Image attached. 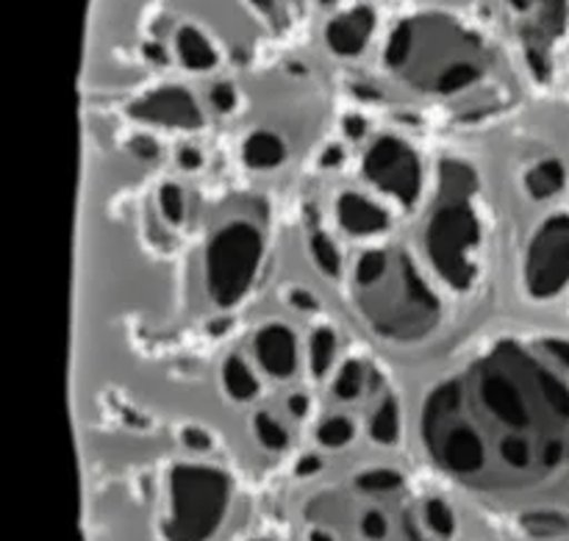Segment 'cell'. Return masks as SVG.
Here are the masks:
<instances>
[{"label": "cell", "mask_w": 569, "mask_h": 541, "mask_svg": "<svg viewBox=\"0 0 569 541\" xmlns=\"http://www.w3.org/2000/svg\"><path fill=\"white\" fill-rule=\"evenodd\" d=\"M561 183H565V170L556 161H542V164L528 172V192L539 200L559 192Z\"/></svg>", "instance_id": "14"}, {"label": "cell", "mask_w": 569, "mask_h": 541, "mask_svg": "<svg viewBox=\"0 0 569 541\" xmlns=\"http://www.w3.org/2000/svg\"><path fill=\"white\" fill-rule=\"evenodd\" d=\"M311 541H333V539H328L326 533H311Z\"/></svg>", "instance_id": "40"}, {"label": "cell", "mask_w": 569, "mask_h": 541, "mask_svg": "<svg viewBox=\"0 0 569 541\" xmlns=\"http://www.w3.org/2000/svg\"><path fill=\"white\" fill-rule=\"evenodd\" d=\"M331 161H333V164H337V161H339V148L328 150V159H326V164H331Z\"/></svg>", "instance_id": "37"}, {"label": "cell", "mask_w": 569, "mask_h": 541, "mask_svg": "<svg viewBox=\"0 0 569 541\" xmlns=\"http://www.w3.org/2000/svg\"><path fill=\"white\" fill-rule=\"evenodd\" d=\"M292 303L303 305V309H315V298H309V294H303V292H295Z\"/></svg>", "instance_id": "34"}, {"label": "cell", "mask_w": 569, "mask_h": 541, "mask_svg": "<svg viewBox=\"0 0 569 541\" xmlns=\"http://www.w3.org/2000/svg\"><path fill=\"white\" fill-rule=\"evenodd\" d=\"M289 409H292L295 417H303L306 414V398H300V394L298 398H292L289 400Z\"/></svg>", "instance_id": "35"}, {"label": "cell", "mask_w": 569, "mask_h": 541, "mask_svg": "<svg viewBox=\"0 0 569 541\" xmlns=\"http://www.w3.org/2000/svg\"><path fill=\"white\" fill-rule=\"evenodd\" d=\"M333 353H337V337H333L328 328H320V331L311 337V370L317 375H326L328 367H331Z\"/></svg>", "instance_id": "17"}, {"label": "cell", "mask_w": 569, "mask_h": 541, "mask_svg": "<svg viewBox=\"0 0 569 541\" xmlns=\"http://www.w3.org/2000/svg\"><path fill=\"white\" fill-rule=\"evenodd\" d=\"M244 161L256 170H270V167L281 164L283 156H287V148H283L281 139L276 133H253V137L244 142Z\"/></svg>", "instance_id": "13"}, {"label": "cell", "mask_w": 569, "mask_h": 541, "mask_svg": "<svg viewBox=\"0 0 569 541\" xmlns=\"http://www.w3.org/2000/svg\"><path fill=\"white\" fill-rule=\"evenodd\" d=\"M569 281V217H550L528 248L526 283L533 298L559 294Z\"/></svg>", "instance_id": "6"}, {"label": "cell", "mask_w": 569, "mask_h": 541, "mask_svg": "<svg viewBox=\"0 0 569 541\" xmlns=\"http://www.w3.org/2000/svg\"><path fill=\"white\" fill-rule=\"evenodd\" d=\"M400 431V420H398V405L392 400L381 405L372 417V439H378L381 444H392L398 439Z\"/></svg>", "instance_id": "18"}, {"label": "cell", "mask_w": 569, "mask_h": 541, "mask_svg": "<svg viewBox=\"0 0 569 541\" xmlns=\"http://www.w3.org/2000/svg\"><path fill=\"white\" fill-rule=\"evenodd\" d=\"M317 439L326 448H342V444H348L353 439V425L348 420H342V417H333V420L322 422L320 431H317Z\"/></svg>", "instance_id": "19"}, {"label": "cell", "mask_w": 569, "mask_h": 541, "mask_svg": "<svg viewBox=\"0 0 569 541\" xmlns=\"http://www.w3.org/2000/svg\"><path fill=\"white\" fill-rule=\"evenodd\" d=\"M222 381H226L228 394L237 400H250L259 392V383H256V378L250 375V370L239 359L228 361L226 370H222Z\"/></svg>", "instance_id": "15"}, {"label": "cell", "mask_w": 569, "mask_h": 541, "mask_svg": "<svg viewBox=\"0 0 569 541\" xmlns=\"http://www.w3.org/2000/svg\"><path fill=\"white\" fill-rule=\"evenodd\" d=\"M339 222H342L345 231L356 233V237H370L387 228V214H383L378 206H372L370 200L359 198V194H342L337 206Z\"/></svg>", "instance_id": "11"}, {"label": "cell", "mask_w": 569, "mask_h": 541, "mask_svg": "<svg viewBox=\"0 0 569 541\" xmlns=\"http://www.w3.org/2000/svg\"><path fill=\"white\" fill-rule=\"evenodd\" d=\"M131 114L139 117V120L159 122V126L170 128H198L200 111L194 106L192 94L187 89L167 87L159 89V92H150L148 98H142L139 103L131 106Z\"/></svg>", "instance_id": "8"}, {"label": "cell", "mask_w": 569, "mask_h": 541, "mask_svg": "<svg viewBox=\"0 0 569 541\" xmlns=\"http://www.w3.org/2000/svg\"><path fill=\"white\" fill-rule=\"evenodd\" d=\"M476 176L459 161L442 164V198L426 226V250L439 275L465 292L472 283L470 250L478 244L481 228L470 206Z\"/></svg>", "instance_id": "2"}, {"label": "cell", "mask_w": 569, "mask_h": 541, "mask_svg": "<svg viewBox=\"0 0 569 541\" xmlns=\"http://www.w3.org/2000/svg\"><path fill=\"white\" fill-rule=\"evenodd\" d=\"M372 26H376V14H372L370 9H365V6L348 11V14L337 17V20L328 26V44H331V50H337L339 56L359 53L367 44V39H370Z\"/></svg>", "instance_id": "9"}, {"label": "cell", "mask_w": 569, "mask_h": 541, "mask_svg": "<svg viewBox=\"0 0 569 541\" xmlns=\"http://www.w3.org/2000/svg\"><path fill=\"white\" fill-rule=\"evenodd\" d=\"M159 206H161V214H164L170 222L183 220V194L176 183H164V187H161Z\"/></svg>", "instance_id": "24"}, {"label": "cell", "mask_w": 569, "mask_h": 541, "mask_svg": "<svg viewBox=\"0 0 569 541\" xmlns=\"http://www.w3.org/2000/svg\"><path fill=\"white\" fill-rule=\"evenodd\" d=\"M361 531H365L367 539H383L387 537V520H383L378 511H370V514L361 520Z\"/></svg>", "instance_id": "27"}, {"label": "cell", "mask_w": 569, "mask_h": 541, "mask_svg": "<svg viewBox=\"0 0 569 541\" xmlns=\"http://www.w3.org/2000/svg\"><path fill=\"white\" fill-rule=\"evenodd\" d=\"M211 100H214V106L220 111H231L233 106H237V94H233V89L228 87V83H220V87H214V92H211Z\"/></svg>", "instance_id": "28"}, {"label": "cell", "mask_w": 569, "mask_h": 541, "mask_svg": "<svg viewBox=\"0 0 569 541\" xmlns=\"http://www.w3.org/2000/svg\"><path fill=\"white\" fill-rule=\"evenodd\" d=\"M422 437L465 483L537 487L569 475V342H500L428 398Z\"/></svg>", "instance_id": "1"}, {"label": "cell", "mask_w": 569, "mask_h": 541, "mask_svg": "<svg viewBox=\"0 0 569 541\" xmlns=\"http://www.w3.org/2000/svg\"><path fill=\"white\" fill-rule=\"evenodd\" d=\"M311 256H315L317 267H322L326 272L337 275V272H339V253H337V248L331 244V239L322 237V233H315V237H311Z\"/></svg>", "instance_id": "21"}, {"label": "cell", "mask_w": 569, "mask_h": 541, "mask_svg": "<svg viewBox=\"0 0 569 541\" xmlns=\"http://www.w3.org/2000/svg\"><path fill=\"white\" fill-rule=\"evenodd\" d=\"M345 128H348L350 137H361V131H365V120H359V117H348Z\"/></svg>", "instance_id": "32"}, {"label": "cell", "mask_w": 569, "mask_h": 541, "mask_svg": "<svg viewBox=\"0 0 569 541\" xmlns=\"http://www.w3.org/2000/svg\"><path fill=\"white\" fill-rule=\"evenodd\" d=\"M361 364L359 361H348V364L342 367V372H339L337 383H333V394L342 400H353L356 394L361 392Z\"/></svg>", "instance_id": "20"}, {"label": "cell", "mask_w": 569, "mask_h": 541, "mask_svg": "<svg viewBox=\"0 0 569 541\" xmlns=\"http://www.w3.org/2000/svg\"><path fill=\"white\" fill-rule=\"evenodd\" d=\"M567 17V0H542V20L550 33H559Z\"/></svg>", "instance_id": "26"}, {"label": "cell", "mask_w": 569, "mask_h": 541, "mask_svg": "<svg viewBox=\"0 0 569 541\" xmlns=\"http://www.w3.org/2000/svg\"><path fill=\"white\" fill-rule=\"evenodd\" d=\"M365 172L376 187L395 194L400 203L411 206L420 194V161H417L415 150L400 139H378L367 153Z\"/></svg>", "instance_id": "7"}, {"label": "cell", "mask_w": 569, "mask_h": 541, "mask_svg": "<svg viewBox=\"0 0 569 541\" xmlns=\"http://www.w3.org/2000/svg\"><path fill=\"white\" fill-rule=\"evenodd\" d=\"M359 305L370 325L389 339H420L439 322V303L403 253L389 261L381 281L359 287Z\"/></svg>", "instance_id": "3"}, {"label": "cell", "mask_w": 569, "mask_h": 541, "mask_svg": "<svg viewBox=\"0 0 569 541\" xmlns=\"http://www.w3.org/2000/svg\"><path fill=\"white\" fill-rule=\"evenodd\" d=\"M511 6H515V9H528V6H531V0H509Z\"/></svg>", "instance_id": "39"}, {"label": "cell", "mask_w": 569, "mask_h": 541, "mask_svg": "<svg viewBox=\"0 0 569 541\" xmlns=\"http://www.w3.org/2000/svg\"><path fill=\"white\" fill-rule=\"evenodd\" d=\"M261 233L248 222H231L214 233L206 253V281L217 305H233L253 283L261 261Z\"/></svg>", "instance_id": "5"}, {"label": "cell", "mask_w": 569, "mask_h": 541, "mask_svg": "<svg viewBox=\"0 0 569 541\" xmlns=\"http://www.w3.org/2000/svg\"><path fill=\"white\" fill-rule=\"evenodd\" d=\"M226 503L228 481L222 472L211 467H176L167 541H206L222 522Z\"/></svg>", "instance_id": "4"}, {"label": "cell", "mask_w": 569, "mask_h": 541, "mask_svg": "<svg viewBox=\"0 0 569 541\" xmlns=\"http://www.w3.org/2000/svg\"><path fill=\"white\" fill-rule=\"evenodd\" d=\"M256 353L270 375L287 378L295 372V337L289 328L270 325L256 339Z\"/></svg>", "instance_id": "10"}, {"label": "cell", "mask_w": 569, "mask_h": 541, "mask_svg": "<svg viewBox=\"0 0 569 541\" xmlns=\"http://www.w3.org/2000/svg\"><path fill=\"white\" fill-rule=\"evenodd\" d=\"M178 161H181V167H187V170H194V167H200V153H194V150H183V153L178 156Z\"/></svg>", "instance_id": "31"}, {"label": "cell", "mask_w": 569, "mask_h": 541, "mask_svg": "<svg viewBox=\"0 0 569 541\" xmlns=\"http://www.w3.org/2000/svg\"><path fill=\"white\" fill-rule=\"evenodd\" d=\"M253 3L259 6L261 11H270V9H272V0H253Z\"/></svg>", "instance_id": "38"}, {"label": "cell", "mask_w": 569, "mask_h": 541, "mask_svg": "<svg viewBox=\"0 0 569 541\" xmlns=\"http://www.w3.org/2000/svg\"><path fill=\"white\" fill-rule=\"evenodd\" d=\"M183 442H187L192 450H206L211 444L209 437H206L203 431H198V428H189V431L183 433Z\"/></svg>", "instance_id": "29"}, {"label": "cell", "mask_w": 569, "mask_h": 541, "mask_svg": "<svg viewBox=\"0 0 569 541\" xmlns=\"http://www.w3.org/2000/svg\"><path fill=\"white\" fill-rule=\"evenodd\" d=\"M256 433H259L261 444H267L270 450H281L287 444V431L267 414L256 417Z\"/></svg>", "instance_id": "23"}, {"label": "cell", "mask_w": 569, "mask_h": 541, "mask_svg": "<svg viewBox=\"0 0 569 541\" xmlns=\"http://www.w3.org/2000/svg\"><path fill=\"white\" fill-rule=\"evenodd\" d=\"M359 487L367 489V492H389V489L400 487V475L389 470H372L359 478Z\"/></svg>", "instance_id": "25"}, {"label": "cell", "mask_w": 569, "mask_h": 541, "mask_svg": "<svg viewBox=\"0 0 569 541\" xmlns=\"http://www.w3.org/2000/svg\"><path fill=\"white\" fill-rule=\"evenodd\" d=\"M148 56H150V59L164 61V53H161V48H153V44H148Z\"/></svg>", "instance_id": "36"}, {"label": "cell", "mask_w": 569, "mask_h": 541, "mask_svg": "<svg viewBox=\"0 0 569 541\" xmlns=\"http://www.w3.org/2000/svg\"><path fill=\"white\" fill-rule=\"evenodd\" d=\"M426 520H428V525L439 533V537H450L456 528L453 511H450L442 500H431V503L426 505Z\"/></svg>", "instance_id": "22"}, {"label": "cell", "mask_w": 569, "mask_h": 541, "mask_svg": "<svg viewBox=\"0 0 569 541\" xmlns=\"http://www.w3.org/2000/svg\"><path fill=\"white\" fill-rule=\"evenodd\" d=\"M389 270V253L387 250H370L356 264V283L359 287H370V283L381 281Z\"/></svg>", "instance_id": "16"}, {"label": "cell", "mask_w": 569, "mask_h": 541, "mask_svg": "<svg viewBox=\"0 0 569 541\" xmlns=\"http://www.w3.org/2000/svg\"><path fill=\"white\" fill-rule=\"evenodd\" d=\"M178 53L189 70H209L217 64V53L209 44V39L194 28H181L178 31Z\"/></svg>", "instance_id": "12"}, {"label": "cell", "mask_w": 569, "mask_h": 541, "mask_svg": "<svg viewBox=\"0 0 569 541\" xmlns=\"http://www.w3.org/2000/svg\"><path fill=\"white\" fill-rule=\"evenodd\" d=\"M133 153L142 156V159H153L156 153H159V148H156V142H150V139H133Z\"/></svg>", "instance_id": "30"}, {"label": "cell", "mask_w": 569, "mask_h": 541, "mask_svg": "<svg viewBox=\"0 0 569 541\" xmlns=\"http://www.w3.org/2000/svg\"><path fill=\"white\" fill-rule=\"evenodd\" d=\"M317 470H320V461L317 459H303L298 467L300 475H309V472H317Z\"/></svg>", "instance_id": "33"}]
</instances>
